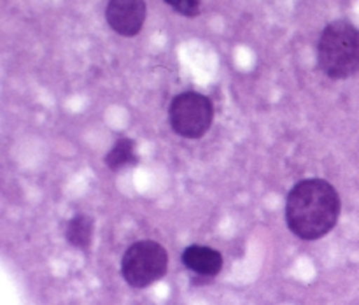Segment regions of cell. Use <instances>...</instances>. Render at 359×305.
Listing matches in <instances>:
<instances>
[{"mask_svg":"<svg viewBox=\"0 0 359 305\" xmlns=\"http://www.w3.org/2000/svg\"><path fill=\"white\" fill-rule=\"evenodd\" d=\"M340 195L325 179H304L286 200V223L302 240H318L335 228L340 217Z\"/></svg>","mask_w":359,"mask_h":305,"instance_id":"cell-1","label":"cell"},{"mask_svg":"<svg viewBox=\"0 0 359 305\" xmlns=\"http://www.w3.org/2000/svg\"><path fill=\"white\" fill-rule=\"evenodd\" d=\"M318 60L332 79H347L359 72V28L347 20L326 25L319 37Z\"/></svg>","mask_w":359,"mask_h":305,"instance_id":"cell-2","label":"cell"},{"mask_svg":"<svg viewBox=\"0 0 359 305\" xmlns=\"http://www.w3.org/2000/svg\"><path fill=\"white\" fill-rule=\"evenodd\" d=\"M168 252L154 240H139L130 245L121 259L123 279L132 287L142 290L167 273Z\"/></svg>","mask_w":359,"mask_h":305,"instance_id":"cell-3","label":"cell"},{"mask_svg":"<svg viewBox=\"0 0 359 305\" xmlns=\"http://www.w3.org/2000/svg\"><path fill=\"white\" fill-rule=\"evenodd\" d=\"M172 130L184 139H202L214 121V105L209 97L196 91H184L168 107Z\"/></svg>","mask_w":359,"mask_h":305,"instance_id":"cell-4","label":"cell"},{"mask_svg":"<svg viewBox=\"0 0 359 305\" xmlns=\"http://www.w3.org/2000/svg\"><path fill=\"white\" fill-rule=\"evenodd\" d=\"M146 0H109L105 7L109 27L123 37L139 34L146 21Z\"/></svg>","mask_w":359,"mask_h":305,"instance_id":"cell-5","label":"cell"},{"mask_svg":"<svg viewBox=\"0 0 359 305\" xmlns=\"http://www.w3.org/2000/svg\"><path fill=\"white\" fill-rule=\"evenodd\" d=\"M182 265L189 270V272L196 273L198 277H205V279H212L223 269V256L219 251L207 245L193 244L182 251Z\"/></svg>","mask_w":359,"mask_h":305,"instance_id":"cell-6","label":"cell"},{"mask_svg":"<svg viewBox=\"0 0 359 305\" xmlns=\"http://www.w3.org/2000/svg\"><path fill=\"white\" fill-rule=\"evenodd\" d=\"M93 230H95V221L88 214H76L70 217L69 223L65 228V238L72 248L86 251L90 249L91 240H93Z\"/></svg>","mask_w":359,"mask_h":305,"instance_id":"cell-7","label":"cell"},{"mask_svg":"<svg viewBox=\"0 0 359 305\" xmlns=\"http://www.w3.org/2000/svg\"><path fill=\"white\" fill-rule=\"evenodd\" d=\"M105 163L114 172L139 163V158L135 154V142L132 139H119L105 156Z\"/></svg>","mask_w":359,"mask_h":305,"instance_id":"cell-8","label":"cell"},{"mask_svg":"<svg viewBox=\"0 0 359 305\" xmlns=\"http://www.w3.org/2000/svg\"><path fill=\"white\" fill-rule=\"evenodd\" d=\"M163 2L186 18H195L200 14V0H163Z\"/></svg>","mask_w":359,"mask_h":305,"instance_id":"cell-9","label":"cell"}]
</instances>
